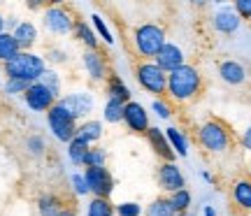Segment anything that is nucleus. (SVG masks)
I'll return each instance as SVG.
<instances>
[{
    "label": "nucleus",
    "instance_id": "obj_1",
    "mask_svg": "<svg viewBox=\"0 0 251 216\" xmlns=\"http://www.w3.org/2000/svg\"><path fill=\"white\" fill-rule=\"evenodd\" d=\"M202 86H205V79L198 70L196 65H181L179 70H175L168 74V98L172 102H179V105H186L191 100H196L200 93H202Z\"/></svg>",
    "mask_w": 251,
    "mask_h": 216
},
{
    "label": "nucleus",
    "instance_id": "obj_2",
    "mask_svg": "<svg viewBox=\"0 0 251 216\" xmlns=\"http://www.w3.org/2000/svg\"><path fill=\"white\" fill-rule=\"evenodd\" d=\"M196 140L198 144L212 156H221L228 153L233 149V130L226 126L221 119H207L205 123H200L196 130Z\"/></svg>",
    "mask_w": 251,
    "mask_h": 216
},
{
    "label": "nucleus",
    "instance_id": "obj_3",
    "mask_svg": "<svg viewBox=\"0 0 251 216\" xmlns=\"http://www.w3.org/2000/svg\"><path fill=\"white\" fill-rule=\"evenodd\" d=\"M165 45H168V33L153 21H144L133 30V47L142 61H153Z\"/></svg>",
    "mask_w": 251,
    "mask_h": 216
},
{
    "label": "nucleus",
    "instance_id": "obj_4",
    "mask_svg": "<svg viewBox=\"0 0 251 216\" xmlns=\"http://www.w3.org/2000/svg\"><path fill=\"white\" fill-rule=\"evenodd\" d=\"M2 70L7 74V79L37 84V81L42 79V74L47 72V61H45V56L35 54V51H21L14 61L2 65Z\"/></svg>",
    "mask_w": 251,
    "mask_h": 216
},
{
    "label": "nucleus",
    "instance_id": "obj_5",
    "mask_svg": "<svg viewBox=\"0 0 251 216\" xmlns=\"http://www.w3.org/2000/svg\"><path fill=\"white\" fill-rule=\"evenodd\" d=\"M135 79L140 89L153 98H163L168 93V72H163L153 61H140L135 65Z\"/></svg>",
    "mask_w": 251,
    "mask_h": 216
},
{
    "label": "nucleus",
    "instance_id": "obj_6",
    "mask_svg": "<svg viewBox=\"0 0 251 216\" xmlns=\"http://www.w3.org/2000/svg\"><path fill=\"white\" fill-rule=\"evenodd\" d=\"M47 126H49V130H51V135L58 140L61 144H68L77 137V128H79V123L75 121V119L65 112V109L56 102L54 107L47 112Z\"/></svg>",
    "mask_w": 251,
    "mask_h": 216
},
{
    "label": "nucleus",
    "instance_id": "obj_7",
    "mask_svg": "<svg viewBox=\"0 0 251 216\" xmlns=\"http://www.w3.org/2000/svg\"><path fill=\"white\" fill-rule=\"evenodd\" d=\"M42 24L51 35H70L75 30L77 17L72 14L68 7L63 5H54V7H45L42 12Z\"/></svg>",
    "mask_w": 251,
    "mask_h": 216
},
{
    "label": "nucleus",
    "instance_id": "obj_8",
    "mask_svg": "<svg viewBox=\"0 0 251 216\" xmlns=\"http://www.w3.org/2000/svg\"><path fill=\"white\" fill-rule=\"evenodd\" d=\"M84 179H86L91 198H112L117 181H114V177H112V172L107 168H86Z\"/></svg>",
    "mask_w": 251,
    "mask_h": 216
},
{
    "label": "nucleus",
    "instance_id": "obj_9",
    "mask_svg": "<svg viewBox=\"0 0 251 216\" xmlns=\"http://www.w3.org/2000/svg\"><path fill=\"white\" fill-rule=\"evenodd\" d=\"M56 102H58V105H61V107L65 109L77 123H79V119L81 121H86V117H89L91 112H93V107H96L93 96H91V93H84V91L65 93V96H61Z\"/></svg>",
    "mask_w": 251,
    "mask_h": 216
},
{
    "label": "nucleus",
    "instance_id": "obj_10",
    "mask_svg": "<svg viewBox=\"0 0 251 216\" xmlns=\"http://www.w3.org/2000/svg\"><path fill=\"white\" fill-rule=\"evenodd\" d=\"M156 184L165 195H172L177 191L186 189V177H184V172L179 170L177 163H161L158 170H156Z\"/></svg>",
    "mask_w": 251,
    "mask_h": 216
},
{
    "label": "nucleus",
    "instance_id": "obj_11",
    "mask_svg": "<svg viewBox=\"0 0 251 216\" xmlns=\"http://www.w3.org/2000/svg\"><path fill=\"white\" fill-rule=\"evenodd\" d=\"M21 98H24V102H26V107L30 109V112H45V114L54 107L56 100H58L54 93L47 89L45 84H40V81H37V84H30Z\"/></svg>",
    "mask_w": 251,
    "mask_h": 216
},
{
    "label": "nucleus",
    "instance_id": "obj_12",
    "mask_svg": "<svg viewBox=\"0 0 251 216\" xmlns=\"http://www.w3.org/2000/svg\"><path fill=\"white\" fill-rule=\"evenodd\" d=\"M124 123L135 135H147V130L151 128V123H149V112H147L144 105L137 102V100H130L124 107Z\"/></svg>",
    "mask_w": 251,
    "mask_h": 216
},
{
    "label": "nucleus",
    "instance_id": "obj_13",
    "mask_svg": "<svg viewBox=\"0 0 251 216\" xmlns=\"http://www.w3.org/2000/svg\"><path fill=\"white\" fill-rule=\"evenodd\" d=\"M81 65H84V70H86V77H89L93 84H105L107 77L112 74V72L107 70V61H105L102 51H84V54H81Z\"/></svg>",
    "mask_w": 251,
    "mask_h": 216
},
{
    "label": "nucleus",
    "instance_id": "obj_14",
    "mask_svg": "<svg viewBox=\"0 0 251 216\" xmlns=\"http://www.w3.org/2000/svg\"><path fill=\"white\" fill-rule=\"evenodd\" d=\"M212 26H214L216 33L221 35H235L240 26H242V19L237 17V12L233 9V5H221L212 14Z\"/></svg>",
    "mask_w": 251,
    "mask_h": 216
},
{
    "label": "nucleus",
    "instance_id": "obj_15",
    "mask_svg": "<svg viewBox=\"0 0 251 216\" xmlns=\"http://www.w3.org/2000/svg\"><path fill=\"white\" fill-rule=\"evenodd\" d=\"M153 63L158 65L163 72H168V74H170V72L179 70L181 65H186V54H184V49H181L179 45L168 42V45L158 51V56L153 58Z\"/></svg>",
    "mask_w": 251,
    "mask_h": 216
},
{
    "label": "nucleus",
    "instance_id": "obj_16",
    "mask_svg": "<svg viewBox=\"0 0 251 216\" xmlns=\"http://www.w3.org/2000/svg\"><path fill=\"white\" fill-rule=\"evenodd\" d=\"M144 137H147V142H149V146H151V151L161 158V163H175L177 153L172 151L170 142H168V137H165V130L151 126L149 130H147V135Z\"/></svg>",
    "mask_w": 251,
    "mask_h": 216
},
{
    "label": "nucleus",
    "instance_id": "obj_17",
    "mask_svg": "<svg viewBox=\"0 0 251 216\" xmlns=\"http://www.w3.org/2000/svg\"><path fill=\"white\" fill-rule=\"evenodd\" d=\"M219 77H221V81L228 84V86H242V84H247V79H249V72H247V68H244L240 61L226 58V61L219 63Z\"/></svg>",
    "mask_w": 251,
    "mask_h": 216
},
{
    "label": "nucleus",
    "instance_id": "obj_18",
    "mask_svg": "<svg viewBox=\"0 0 251 216\" xmlns=\"http://www.w3.org/2000/svg\"><path fill=\"white\" fill-rule=\"evenodd\" d=\"M72 37L86 47V51H100V40H98V35H96V30H93V26H91L89 21L77 19L75 30H72Z\"/></svg>",
    "mask_w": 251,
    "mask_h": 216
},
{
    "label": "nucleus",
    "instance_id": "obj_19",
    "mask_svg": "<svg viewBox=\"0 0 251 216\" xmlns=\"http://www.w3.org/2000/svg\"><path fill=\"white\" fill-rule=\"evenodd\" d=\"M14 40L21 47V51H30V47L37 42V26L33 21H19L14 26Z\"/></svg>",
    "mask_w": 251,
    "mask_h": 216
},
{
    "label": "nucleus",
    "instance_id": "obj_20",
    "mask_svg": "<svg viewBox=\"0 0 251 216\" xmlns=\"http://www.w3.org/2000/svg\"><path fill=\"white\" fill-rule=\"evenodd\" d=\"M105 96L119 100V102H124V105H128V102L133 100V93L128 89V84H126L119 74H109L107 77V81H105Z\"/></svg>",
    "mask_w": 251,
    "mask_h": 216
},
{
    "label": "nucleus",
    "instance_id": "obj_21",
    "mask_svg": "<svg viewBox=\"0 0 251 216\" xmlns=\"http://www.w3.org/2000/svg\"><path fill=\"white\" fill-rule=\"evenodd\" d=\"M230 198L237 209L251 212V179H235L230 186Z\"/></svg>",
    "mask_w": 251,
    "mask_h": 216
},
{
    "label": "nucleus",
    "instance_id": "obj_22",
    "mask_svg": "<svg viewBox=\"0 0 251 216\" xmlns=\"http://www.w3.org/2000/svg\"><path fill=\"white\" fill-rule=\"evenodd\" d=\"M37 214L40 216H58L65 209V202L58 193H42L35 202Z\"/></svg>",
    "mask_w": 251,
    "mask_h": 216
},
{
    "label": "nucleus",
    "instance_id": "obj_23",
    "mask_svg": "<svg viewBox=\"0 0 251 216\" xmlns=\"http://www.w3.org/2000/svg\"><path fill=\"white\" fill-rule=\"evenodd\" d=\"M77 137H81L84 142H89L91 146H96L102 140V121H98V119L81 121L79 128H77Z\"/></svg>",
    "mask_w": 251,
    "mask_h": 216
},
{
    "label": "nucleus",
    "instance_id": "obj_24",
    "mask_svg": "<svg viewBox=\"0 0 251 216\" xmlns=\"http://www.w3.org/2000/svg\"><path fill=\"white\" fill-rule=\"evenodd\" d=\"M21 54V47L17 45V40L12 33H0V63L5 65L9 61H14Z\"/></svg>",
    "mask_w": 251,
    "mask_h": 216
},
{
    "label": "nucleus",
    "instance_id": "obj_25",
    "mask_svg": "<svg viewBox=\"0 0 251 216\" xmlns=\"http://www.w3.org/2000/svg\"><path fill=\"white\" fill-rule=\"evenodd\" d=\"M165 137H168V142H170L172 151L177 153V156H181V158H186L188 156V140L179 128H175V126L165 128Z\"/></svg>",
    "mask_w": 251,
    "mask_h": 216
},
{
    "label": "nucleus",
    "instance_id": "obj_26",
    "mask_svg": "<svg viewBox=\"0 0 251 216\" xmlns=\"http://www.w3.org/2000/svg\"><path fill=\"white\" fill-rule=\"evenodd\" d=\"M144 216H177L175 207L170 205V198L168 195H158V198H153L147 209H144Z\"/></svg>",
    "mask_w": 251,
    "mask_h": 216
},
{
    "label": "nucleus",
    "instance_id": "obj_27",
    "mask_svg": "<svg viewBox=\"0 0 251 216\" xmlns=\"http://www.w3.org/2000/svg\"><path fill=\"white\" fill-rule=\"evenodd\" d=\"M124 102H119L114 98H105V105H102V121L107 123H124Z\"/></svg>",
    "mask_w": 251,
    "mask_h": 216
},
{
    "label": "nucleus",
    "instance_id": "obj_28",
    "mask_svg": "<svg viewBox=\"0 0 251 216\" xmlns=\"http://www.w3.org/2000/svg\"><path fill=\"white\" fill-rule=\"evenodd\" d=\"M91 149L89 142H84L81 137H75L70 144H68V149H65V153H68V158H70L72 165H84V156H86V151Z\"/></svg>",
    "mask_w": 251,
    "mask_h": 216
},
{
    "label": "nucleus",
    "instance_id": "obj_29",
    "mask_svg": "<svg viewBox=\"0 0 251 216\" xmlns=\"http://www.w3.org/2000/svg\"><path fill=\"white\" fill-rule=\"evenodd\" d=\"M86 216H114V202L109 198H91L86 205Z\"/></svg>",
    "mask_w": 251,
    "mask_h": 216
},
{
    "label": "nucleus",
    "instance_id": "obj_30",
    "mask_svg": "<svg viewBox=\"0 0 251 216\" xmlns=\"http://www.w3.org/2000/svg\"><path fill=\"white\" fill-rule=\"evenodd\" d=\"M105 165H107V151L96 144V146H91L89 151H86V156H84V165H81V168L86 170V168H105Z\"/></svg>",
    "mask_w": 251,
    "mask_h": 216
},
{
    "label": "nucleus",
    "instance_id": "obj_31",
    "mask_svg": "<svg viewBox=\"0 0 251 216\" xmlns=\"http://www.w3.org/2000/svg\"><path fill=\"white\" fill-rule=\"evenodd\" d=\"M168 198H170V205L175 207L177 214H186L188 209H191V205H193V195H191V191L188 189L177 191V193H172V195H168Z\"/></svg>",
    "mask_w": 251,
    "mask_h": 216
},
{
    "label": "nucleus",
    "instance_id": "obj_32",
    "mask_svg": "<svg viewBox=\"0 0 251 216\" xmlns=\"http://www.w3.org/2000/svg\"><path fill=\"white\" fill-rule=\"evenodd\" d=\"M24 149H26L28 156H33V158H42L47 153V140L42 135H28L26 142H24Z\"/></svg>",
    "mask_w": 251,
    "mask_h": 216
},
{
    "label": "nucleus",
    "instance_id": "obj_33",
    "mask_svg": "<svg viewBox=\"0 0 251 216\" xmlns=\"http://www.w3.org/2000/svg\"><path fill=\"white\" fill-rule=\"evenodd\" d=\"M91 26H93V30H96V35L105 42V45H114V35H112V30H109V26L105 24V19L100 17V14H91Z\"/></svg>",
    "mask_w": 251,
    "mask_h": 216
},
{
    "label": "nucleus",
    "instance_id": "obj_34",
    "mask_svg": "<svg viewBox=\"0 0 251 216\" xmlns=\"http://www.w3.org/2000/svg\"><path fill=\"white\" fill-rule=\"evenodd\" d=\"M144 209L140 202H135V200H124V202H119L114 205V216H142Z\"/></svg>",
    "mask_w": 251,
    "mask_h": 216
},
{
    "label": "nucleus",
    "instance_id": "obj_35",
    "mask_svg": "<svg viewBox=\"0 0 251 216\" xmlns=\"http://www.w3.org/2000/svg\"><path fill=\"white\" fill-rule=\"evenodd\" d=\"M40 84H45V86L51 91V93H54L56 98H61V74H58L54 68H47V72L42 74Z\"/></svg>",
    "mask_w": 251,
    "mask_h": 216
},
{
    "label": "nucleus",
    "instance_id": "obj_36",
    "mask_svg": "<svg viewBox=\"0 0 251 216\" xmlns=\"http://www.w3.org/2000/svg\"><path fill=\"white\" fill-rule=\"evenodd\" d=\"M45 61H49L51 65H65L70 58H68V51L61 49V47H49L45 54Z\"/></svg>",
    "mask_w": 251,
    "mask_h": 216
},
{
    "label": "nucleus",
    "instance_id": "obj_37",
    "mask_svg": "<svg viewBox=\"0 0 251 216\" xmlns=\"http://www.w3.org/2000/svg\"><path fill=\"white\" fill-rule=\"evenodd\" d=\"M70 186L75 191V195H89V186H86V179H84V172H72L70 174Z\"/></svg>",
    "mask_w": 251,
    "mask_h": 216
},
{
    "label": "nucleus",
    "instance_id": "obj_38",
    "mask_svg": "<svg viewBox=\"0 0 251 216\" xmlns=\"http://www.w3.org/2000/svg\"><path fill=\"white\" fill-rule=\"evenodd\" d=\"M151 109H153V114L158 119H163V121H168L172 117V105L165 98H153Z\"/></svg>",
    "mask_w": 251,
    "mask_h": 216
},
{
    "label": "nucleus",
    "instance_id": "obj_39",
    "mask_svg": "<svg viewBox=\"0 0 251 216\" xmlns=\"http://www.w3.org/2000/svg\"><path fill=\"white\" fill-rule=\"evenodd\" d=\"M28 86H30V84H26V81L7 79V81H5V86H2V89H5V93H7V96H24V93L28 91Z\"/></svg>",
    "mask_w": 251,
    "mask_h": 216
},
{
    "label": "nucleus",
    "instance_id": "obj_40",
    "mask_svg": "<svg viewBox=\"0 0 251 216\" xmlns=\"http://www.w3.org/2000/svg\"><path fill=\"white\" fill-rule=\"evenodd\" d=\"M233 9L237 12V17L242 21H251V0H235Z\"/></svg>",
    "mask_w": 251,
    "mask_h": 216
},
{
    "label": "nucleus",
    "instance_id": "obj_41",
    "mask_svg": "<svg viewBox=\"0 0 251 216\" xmlns=\"http://www.w3.org/2000/svg\"><path fill=\"white\" fill-rule=\"evenodd\" d=\"M240 144H242V149H247V151H251V126L247 128L242 133V137H240Z\"/></svg>",
    "mask_w": 251,
    "mask_h": 216
},
{
    "label": "nucleus",
    "instance_id": "obj_42",
    "mask_svg": "<svg viewBox=\"0 0 251 216\" xmlns=\"http://www.w3.org/2000/svg\"><path fill=\"white\" fill-rule=\"evenodd\" d=\"M202 216H216L214 207H212V205H205V209H202Z\"/></svg>",
    "mask_w": 251,
    "mask_h": 216
},
{
    "label": "nucleus",
    "instance_id": "obj_43",
    "mask_svg": "<svg viewBox=\"0 0 251 216\" xmlns=\"http://www.w3.org/2000/svg\"><path fill=\"white\" fill-rule=\"evenodd\" d=\"M58 216H77V212H75V209H72V207H65V209H63V212H61V214H58Z\"/></svg>",
    "mask_w": 251,
    "mask_h": 216
},
{
    "label": "nucleus",
    "instance_id": "obj_44",
    "mask_svg": "<svg viewBox=\"0 0 251 216\" xmlns=\"http://www.w3.org/2000/svg\"><path fill=\"white\" fill-rule=\"evenodd\" d=\"M0 33H5V17L0 14Z\"/></svg>",
    "mask_w": 251,
    "mask_h": 216
},
{
    "label": "nucleus",
    "instance_id": "obj_45",
    "mask_svg": "<svg viewBox=\"0 0 251 216\" xmlns=\"http://www.w3.org/2000/svg\"><path fill=\"white\" fill-rule=\"evenodd\" d=\"M177 216H188V214H177Z\"/></svg>",
    "mask_w": 251,
    "mask_h": 216
}]
</instances>
